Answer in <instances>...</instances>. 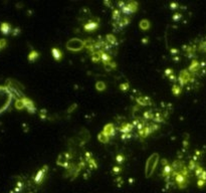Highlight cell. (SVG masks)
<instances>
[{"mask_svg": "<svg viewBox=\"0 0 206 193\" xmlns=\"http://www.w3.org/2000/svg\"><path fill=\"white\" fill-rule=\"evenodd\" d=\"M120 88H121V89H123V91H126V89L129 88V84H121L120 86Z\"/></svg>", "mask_w": 206, "mask_h": 193, "instance_id": "obj_30", "label": "cell"}, {"mask_svg": "<svg viewBox=\"0 0 206 193\" xmlns=\"http://www.w3.org/2000/svg\"><path fill=\"white\" fill-rule=\"evenodd\" d=\"M6 44H7V42H6L5 39H0V49H2V48L5 47Z\"/></svg>", "mask_w": 206, "mask_h": 193, "instance_id": "obj_28", "label": "cell"}, {"mask_svg": "<svg viewBox=\"0 0 206 193\" xmlns=\"http://www.w3.org/2000/svg\"><path fill=\"white\" fill-rule=\"evenodd\" d=\"M137 102L140 105H142V106H149L151 104V100L148 97H141V98H139L138 100H137Z\"/></svg>", "mask_w": 206, "mask_h": 193, "instance_id": "obj_15", "label": "cell"}, {"mask_svg": "<svg viewBox=\"0 0 206 193\" xmlns=\"http://www.w3.org/2000/svg\"><path fill=\"white\" fill-rule=\"evenodd\" d=\"M124 161H125V157L122 154H119L117 156V162H118V164H123Z\"/></svg>", "mask_w": 206, "mask_h": 193, "instance_id": "obj_27", "label": "cell"}, {"mask_svg": "<svg viewBox=\"0 0 206 193\" xmlns=\"http://www.w3.org/2000/svg\"><path fill=\"white\" fill-rule=\"evenodd\" d=\"M158 161H159V155L157 153L150 156V158L148 159L147 163H146V169H145L146 177H150L151 175L153 174L156 166H157V164H158Z\"/></svg>", "mask_w": 206, "mask_h": 193, "instance_id": "obj_1", "label": "cell"}, {"mask_svg": "<svg viewBox=\"0 0 206 193\" xmlns=\"http://www.w3.org/2000/svg\"><path fill=\"white\" fill-rule=\"evenodd\" d=\"M98 140H100V142H102V143H108L109 140H110V137L107 136L103 131H102L100 134H98Z\"/></svg>", "mask_w": 206, "mask_h": 193, "instance_id": "obj_20", "label": "cell"}, {"mask_svg": "<svg viewBox=\"0 0 206 193\" xmlns=\"http://www.w3.org/2000/svg\"><path fill=\"white\" fill-rule=\"evenodd\" d=\"M98 27V22L93 21V20L88 21V23L84 24V30H87V31H93V30H96Z\"/></svg>", "mask_w": 206, "mask_h": 193, "instance_id": "obj_9", "label": "cell"}, {"mask_svg": "<svg viewBox=\"0 0 206 193\" xmlns=\"http://www.w3.org/2000/svg\"><path fill=\"white\" fill-rule=\"evenodd\" d=\"M103 132H104L107 136H109L110 138L112 136H114L115 134V128H114V125L113 124H108L105 126L104 130H103Z\"/></svg>", "mask_w": 206, "mask_h": 193, "instance_id": "obj_11", "label": "cell"}, {"mask_svg": "<svg viewBox=\"0 0 206 193\" xmlns=\"http://www.w3.org/2000/svg\"><path fill=\"white\" fill-rule=\"evenodd\" d=\"M198 68H199L198 62H197V61H193V64L191 65V66H190L189 70H190V71H196V70H197V69H198Z\"/></svg>", "mask_w": 206, "mask_h": 193, "instance_id": "obj_26", "label": "cell"}, {"mask_svg": "<svg viewBox=\"0 0 206 193\" xmlns=\"http://www.w3.org/2000/svg\"><path fill=\"white\" fill-rule=\"evenodd\" d=\"M173 173V167L171 165L166 164L164 165V169H163V173L162 175L164 177H170V175Z\"/></svg>", "mask_w": 206, "mask_h": 193, "instance_id": "obj_13", "label": "cell"}, {"mask_svg": "<svg viewBox=\"0 0 206 193\" xmlns=\"http://www.w3.org/2000/svg\"><path fill=\"white\" fill-rule=\"evenodd\" d=\"M107 40H108V43H110V44L117 43V39H116V37L114 36V35H112V34L107 35Z\"/></svg>", "mask_w": 206, "mask_h": 193, "instance_id": "obj_23", "label": "cell"}, {"mask_svg": "<svg viewBox=\"0 0 206 193\" xmlns=\"http://www.w3.org/2000/svg\"><path fill=\"white\" fill-rule=\"evenodd\" d=\"M174 179H175V182L177 183V186L182 189V188H185L187 186V183H188V176L184 174H181L179 172L176 171H173L172 173Z\"/></svg>", "mask_w": 206, "mask_h": 193, "instance_id": "obj_3", "label": "cell"}, {"mask_svg": "<svg viewBox=\"0 0 206 193\" xmlns=\"http://www.w3.org/2000/svg\"><path fill=\"white\" fill-rule=\"evenodd\" d=\"M47 169H48V167L46 165V166H43V167L36 173V175H35V177H34V182L35 183L40 184L43 181V179H44V177H46V175Z\"/></svg>", "mask_w": 206, "mask_h": 193, "instance_id": "obj_6", "label": "cell"}, {"mask_svg": "<svg viewBox=\"0 0 206 193\" xmlns=\"http://www.w3.org/2000/svg\"><path fill=\"white\" fill-rule=\"evenodd\" d=\"M15 108H16L17 110L24 109V104H23V101H22V99H18V100L16 101V103H15Z\"/></svg>", "mask_w": 206, "mask_h": 193, "instance_id": "obj_22", "label": "cell"}, {"mask_svg": "<svg viewBox=\"0 0 206 193\" xmlns=\"http://www.w3.org/2000/svg\"><path fill=\"white\" fill-rule=\"evenodd\" d=\"M84 46H86L84 41V40L79 39V38H71L66 42V48L69 49V51H80V49H83Z\"/></svg>", "mask_w": 206, "mask_h": 193, "instance_id": "obj_2", "label": "cell"}, {"mask_svg": "<svg viewBox=\"0 0 206 193\" xmlns=\"http://www.w3.org/2000/svg\"><path fill=\"white\" fill-rule=\"evenodd\" d=\"M105 69L107 70H112L113 69H116V64L115 62H109V64H105Z\"/></svg>", "mask_w": 206, "mask_h": 193, "instance_id": "obj_25", "label": "cell"}, {"mask_svg": "<svg viewBox=\"0 0 206 193\" xmlns=\"http://www.w3.org/2000/svg\"><path fill=\"white\" fill-rule=\"evenodd\" d=\"M51 53H52V56H53V58H55V60H60L61 58H62V52H61V51L60 48H56V47H53L52 49H51Z\"/></svg>", "mask_w": 206, "mask_h": 193, "instance_id": "obj_12", "label": "cell"}, {"mask_svg": "<svg viewBox=\"0 0 206 193\" xmlns=\"http://www.w3.org/2000/svg\"><path fill=\"white\" fill-rule=\"evenodd\" d=\"M180 17H181L180 14H175V15H174V19H175V20H178V19H180Z\"/></svg>", "mask_w": 206, "mask_h": 193, "instance_id": "obj_32", "label": "cell"}, {"mask_svg": "<svg viewBox=\"0 0 206 193\" xmlns=\"http://www.w3.org/2000/svg\"><path fill=\"white\" fill-rule=\"evenodd\" d=\"M12 31H13V33H12V34H13V35H16V34H18V33H19L20 29H19V28H15V29H13Z\"/></svg>", "mask_w": 206, "mask_h": 193, "instance_id": "obj_31", "label": "cell"}, {"mask_svg": "<svg viewBox=\"0 0 206 193\" xmlns=\"http://www.w3.org/2000/svg\"><path fill=\"white\" fill-rule=\"evenodd\" d=\"M101 53L102 51H95L92 52V60L93 62H98L101 60Z\"/></svg>", "mask_w": 206, "mask_h": 193, "instance_id": "obj_16", "label": "cell"}, {"mask_svg": "<svg viewBox=\"0 0 206 193\" xmlns=\"http://www.w3.org/2000/svg\"><path fill=\"white\" fill-rule=\"evenodd\" d=\"M96 88H97L98 91H105V89H106V84L103 82H98L96 84Z\"/></svg>", "mask_w": 206, "mask_h": 193, "instance_id": "obj_24", "label": "cell"}, {"mask_svg": "<svg viewBox=\"0 0 206 193\" xmlns=\"http://www.w3.org/2000/svg\"><path fill=\"white\" fill-rule=\"evenodd\" d=\"M0 31H1L3 34H9L12 31V27L7 22H2V23L0 24Z\"/></svg>", "mask_w": 206, "mask_h": 193, "instance_id": "obj_10", "label": "cell"}, {"mask_svg": "<svg viewBox=\"0 0 206 193\" xmlns=\"http://www.w3.org/2000/svg\"><path fill=\"white\" fill-rule=\"evenodd\" d=\"M121 172V167L120 166H115L113 168V173L114 174H117V173H120Z\"/></svg>", "mask_w": 206, "mask_h": 193, "instance_id": "obj_29", "label": "cell"}, {"mask_svg": "<svg viewBox=\"0 0 206 193\" xmlns=\"http://www.w3.org/2000/svg\"><path fill=\"white\" fill-rule=\"evenodd\" d=\"M181 88H182L181 86H178V84H174L173 88H172V93H173V95H176V96L180 95L181 92H182V89H181Z\"/></svg>", "mask_w": 206, "mask_h": 193, "instance_id": "obj_21", "label": "cell"}, {"mask_svg": "<svg viewBox=\"0 0 206 193\" xmlns=\"http://www.w3.org/2000/svg\"><path fill=\"white\" fill-rule=\"evenodd\" d=\"M22 101H23V104H24V108L26 110H27L30 114H33L35 113V111H36V108H35L33 102L30 100V99L26 98V97H23L22 98Z\"/></svg>", "mask_w": 206, "mask_h": 193, "instance_id": "obj_7", "label": "cell"}, {"mask_svg": "<svg viewBox=\"0 0 206 193\" xmlns=\"http://www.w3.org/2000/svg\"><path fill=\"white\" fill-rule=\"evenodd\" d=\"M101 60L104 61V64H109V62L112 61V56L110 55H108L107 52L102 51V53H101Z\"/></svg>", "mask_w": 206, "mask_h": 193, "instance_id": "obj_17", "label": "cell"}, {"mask_svg": "<svg viewBox=\"0 0 206 193\" xmlns=\"http://www.w3.org/2000/svg\"><path fill=\"white\" fill-rule=\"evenodd\" d=\"M138 9V3L135 1L125 2V5L122 8V11L125 14H131V13L137 11Z\"/></svg>", "mask_w": 206, "mask_h": 193, "instance_id": "obj_4", "label": "cell"}, {"mask_svg": "<svg viewBox=\"0 0 206 193\" xmlns=\"http://www.w3.org/2000/svg\"><path fill=\"white\" fill-rule=\"evenodd\" d=\"M69 159H70V155L65 152V153H61L59 158H57V164L62 166V167H65L68 168L69 165Z\"/></svg>", "mask_w": 206, "mask_h": 193, "instance_id": "obj_5", "label": "cell"}, {"mask_svg": "<svg viewBox=\"0 0 206 193\" xmlns=\"http://www.w3.org/2000/svg\"><path fill=\"white\" fill-rule=\"evenodd\" d=\"M38 56H39V53L36 51H31V52L28 55V60L30 62H33L37 60Z\"/></svg>", "mask_w": 206, "mask_h": 193, "instance_id": "obj_18", "label": "cell"}, {"mask_svg": "<svg viewBox=\"0 0 206 193\" xmlns=\"http://www.w3.org/2000/svg\"><path fill=\"white\" fill-rule=\"evenodd\" d=\"M140 28L142 29V30H148L150 28V22H149V20H147V19H143V20H141L140 21Z\"/></svg>", "mask_w": 206, "mask_h": 193, "instance_id": "obj_19", "label": "cell"}, {"mask_svg": "<svg viewBox=\"0 0 206 193\" xmlns=\"http://www.w3.org/2000/svg\"><path fill=\"white\" fill-rule=\"evenodd\" d=\"M178 80H179V83H180V86L183 87L190 80V74L188 73L187 70H182L178 78Z\"/></svg>", "mask_w": 206, "mask_h": 193, "instance_id": "obj_8", "label": "cell"}, {"mask_svg": "<svg viewBox=\"0 0 206 193\" xmlns=\"http://www.w3.org/2000/svg\"><path fill=\"white\" fill-rule=\"evenodd\" d=\"M133 125H131V124H125V125H123L122 127H121V129H120V131L122 132L123 134H130L132 132V130H133Z\"/></svg>", "mask_w": 206, "mask_h": 193, "instance_id": "obj_14", "label": "cell"}]
</instances>
